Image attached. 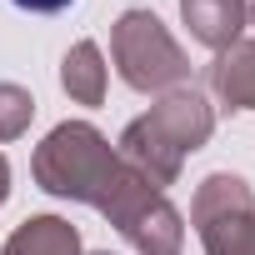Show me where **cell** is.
<instances>
[{
  "label": "cell",
  "mask_w": 255,
  "mask_h": 255,
  "mask_svg": "<svg viewBox=\"0 0 255 255\" xmlns=\"http://www.w3.org/2000/svg\"><path fill=\"white\" fill-rule=\"evenodd\" d=\"M15 5H25V10H35V15H50V10H65L70 0H15Z\"/></svg>",
  "instance_id": "1"
}]
</instances>
